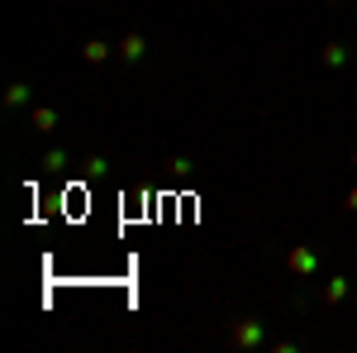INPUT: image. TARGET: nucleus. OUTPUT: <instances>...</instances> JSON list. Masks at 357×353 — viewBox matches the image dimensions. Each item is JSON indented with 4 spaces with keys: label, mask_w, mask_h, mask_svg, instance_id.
Instances as JSON below:
<instances>
[{
    "label": "nucleus",
    "mask_w": 357,
    "mask_h": 353,
    "mask_svg": "<svg viewBox=\"0 0 357 353\" xmlns=\"http://www.w3.org/2000/svg\"><path fill=\"white\" fill-rule=\"evenodd\" d=\"M262 339H267L262 320H234L229 325V344L234 349H262Z\"/></svg>",
    "instance_id": "nucleus-1"
},
{
    "label": "nucleus",
    "mask_w": 357,
    "mask_h": 353,
    "mask_svg": "<svg viewBox=\"0 0 357 353\" xmlns=\"http://www.w3.org/2000/svg\"><path fill=\"white\" fill-rule=\"evenodd\" d=\"M286 268L296 272V277H314V272H319V253L305 248V244H296L291 253H286Z\"/></svg>",
    "instance_id": "nucleus-2"
},
{
    "label": "nucleus",
    "mask_w": 357,
    "mask_h": 353,
    "mask_svg": "<svg viewBox=\"0 0 357 353\" xmlns=\"http://www.w3.org/2000/svg\"><path fill=\"white\" fill-rule=\"evenodd\" d=\"M114 53L124 57V62H143V53H148V38H143V34H124Z\"/></svg>",
    "instance_id": "nucleus-3"
},
{
    "label": "nucleus",
    "mask_w": 357,
    "mask_h": 353,
    "mask_svg": "<svg viewBox=\"0 0 357 353\" xmlns=\"http://www.w3.org/2000/svg\"><path fill=\"white\" fill-rule=\"evenodd\" d=\"M348 291H353V282H348V277H329V282L319 287V301L338 305V301H348Z\"/></svg>",
    "instance_id": "nucleus-4"
},
{
    "label": "nucleus",
    "mask_w": 357,
    "mask_h": 353,
    "mask_svg": "<svg viewBox=\"0 0 357 353\" xmlns=\"http://www.w3.org/2000/svg\"><path fill=\"white\" fill-rule=\"evenodd\" d=\"M82 57L91 62V67H100L105 57H114V48L105 43V38H86V43H82Z\"/></svg>",
    "instance_id": "nucleus-5"
},
{
    "label": "nucleus",
    "mask_w": 357,
    "mask_h": 353,
    "mask_svg": "<svg viewBox=\"0 0 357 353\" xmlns=\"http://www.w3.org/2000/svg\"><path fill=\"white\" fill-rule=\"evenodd\" d=\"M29 120H33V129H38V134H53V129H57V110L53 106H33Z\"/></svg>",
    "instance_id": "nucleus-6"
},
{
    "label": "nucleus",
    "mask_w": 357,
    "mask_h": 353,
    "mask_svg": "<svg viewBox=\"0 0 357 353\" xmlns=\"http://www.w3.org/2000/svg\"><path fill=\"white\" fill-rule=\"evenodd\" d=\"M319 62H324V67H348V62H353V48H343V43H329V48L319 53Z\"/></svg>",
    "instance_id": "nucleus-7"
},
{
    "label": "nucleus",
    "mask_w": 357,
    "mask_h": 353,
    "mask_svg": "<svg viewBox=\"0 0 357 353\" xmlns=\"http://www.w3.org/2000/svg\"><path fill=\"white\" fill-rule=\"evenodd\" d=\"M5 106H10V110L29 106V82H10V86H5Z\"/></svg>",
    "instance_id": "nucleus-8"
},
{
    "label": "nucleus",
    "mask_w": 357,
    "mask_h": 353,
    "mask_svg": "<svg viewBox=\"0 0 357 353\" xmlns=\"http://www.w3.org/2000/svg\"><path fill=\"white\" fill-rule=\"evenodd\" d=\"M43 167H48V172H62V167H67V148H48V153H43Z\"/></svg>",
    "instance_id": "nucleus-9"
},
{
    "label": "nucleus",
    "mask_w": 357,
    "mask_h": 353,
    "mask_svg": "<svg viewBox=\"0 0 357 353\" xmlns=\"http://www.w3.org/2000/svg\"><path fill=\"white\" fill-rule=\"evenodd\" d=\"M105 167H110V163H105V158H100V153H96V158H86V177H100V172H105Z\"/></svg>",
    "instance_id": "nucleus-10"
},
{
    "label": "nucleus",
    "mask_w": 357,
    "mask_h": 353,
    "mask_svg": "<svg viewBox=\"0 0 357 353\" xmlns=\"http://www.w3.org/2000/svg\"><path fill=\"white\" fill-rule=\"evenodd\" d=\"M167 167H172L176 177H186V172H195V163H191V158H172V163H167Z\"/></svg>",
    "instance_id": "nucleus-11"
},
{
    "label": "nucleus",
    "mask_w": 357,
    "mask_h": 353,
    "mask_svg": "<svg viewBox=\"0 0 357 353\" xmlns=\"http://www.w3.org/2000/svg\"><path fill=\"white\" fill-rule=\"evenodd\" d=\"M343 210H353V215H357V187L348 191V201H343Z\"/></svg>",
    "instance_id": "nucleus-12"
},
{
    "label": "nucleus",
    "mask_w": 357,
    "mask_h": 353,
    "mask_svg": "<svg viewBox=\"0 0 357 353\" xmlns=\"http://www.w3.org/2000/svg\"><path fill=\"white\" fill-rule=\"evenodd\" d=\"M353 167H357V148H353Z\"/></svg>",
    "instance_id": "nucleus-13"
},
{
    "label": "nucleus",
    "mask_w": 357,
    "mask_h": 353,
    "mask_svg": "<svg viewBox=\"0 0 357 353\" xmlns=\"http://www.w3.org/2000/svg\"><path fill=\"white\" fill-rule=\"evenodd\" d=\"M353 62H357V48H353Z\"/></svg>",
    "instance_id": "nucleus-14"
}]
</instances>
